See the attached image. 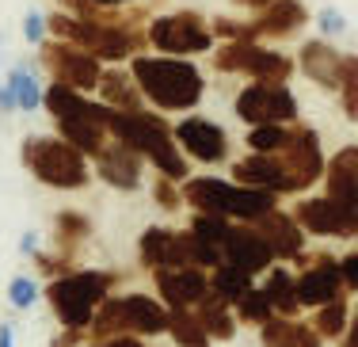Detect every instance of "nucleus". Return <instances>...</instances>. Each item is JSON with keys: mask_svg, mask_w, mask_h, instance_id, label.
<instances>
[{"mask_svg": "<svg viewBox=\"0 0 358 347\" xmlns=\"http://www.w3.org/2000/svg\"><path fill=\"white\" fill-rule=\"evenodd\" d=\"M130 73L138 80L145 104L160 115H179V111H194L206 96V77L194 65V57H168L157 54V50H145V54H134Z\"/></svg>", "mask_w": 358, "mask_h": 347, "instance_id": "obj_1", "label": "nucleus"}, {"mask_svg": "<svg viewBox=\"0 0 358 347\" xmlns=\"http://www.w3.org/2000/svg\"><path fill=\"white\" fill-rule=\"evenodd\" d=\"M107 134L115 141H126L130 149H138V153L157 168V176H168V180H176V183L191 180V160H187V153L176 146L168 115L149 111V107H145V111H110L107 115Z\"/></svg>", "mask_w": 358, "mask_h": 347, "instance_id": "obj_2", "label": "nucleus"}, {"mask_svg": "<svg viewBox=\"0 0 358 347\" xmlns=\"http://www.w3.org/2000/svg\"><path fill=\"white\" fill-rule=\"evenodd\" d=\"M118 286V271H96V267H73L69 275H57L46 283V302L54 309L57 325L73 332H88L96 309L110 298Z\"/></svg>", "mask_w": 358, "mask_h": 347, "instance_id": "obj_3", "label": "nucleus"}, {"mask_svg": "<svg viewBox=\"0 0 358 347\" xmlns=\"http://www.w3.org/2000/svg\"><path fill=\"white\" fill-rule=\"evenodd\" d=\"M183 202L202 214H221L229 222H248L255 225L263 214L278 206L275 191H255L236 180H221V176H191L183 180Z\"/></svg>", "mask_w": 358, "mask_h": 347, "instance_id": "obj_4", "label": "nucleus"}, {"mask_svg": "<svg viewBox=\"0 0 358 347\" xmlns=\"http://www.w3.org/2000/svg\"><path fill=\"white\" fill-rule=\"evenodd\" d=\"M20 160L38 183H46L54 191H80L92 180L88 157L76 146H69L65 138H57V134L54 138L50 134H31L20 146Z\"/></svg>", "mask_w": 358, "mask_h": 347, "instance_id": "obj_5", "label": "nucleus"}, {"mask_svg": "<svg viewBox=\"0 0 358 347\" xmlns=\"http://www.w3.org/2000/svg\"><path fill=\"white\" fill-rule=\"evenodd\" d=\"M110 336H168V306L149 294H110L88 325V340Z\"/></svg>", "mask_w": 358, "mask_h": 347, "instance_id": "obj_6", "label": "nucleus"}, {"mask_svg": "<svg viewBox=\"0 0 358 347\" xmlns=\"http://www.w3.org/2000/svg\"><path fill=\"white\" fill-rule=\"evenodd\" d=\"M210 69L221 73V77L289 84L297 73V62L286 50H275L271 42H217L210 50Z\"/></svg>", "mask_w": 358, "mask_h": 347, "instance_id": "obj_7", "label": "nucleus"}, {"mask_svg": "<svg viewBox=\"0 0 358 347\" xmlns=\"http://www.w3.org/2000/svg\"><path fill=\"white\" fill-rule=\"evenodd\" d=\"M217 46L214 27L202 12L179 8V12L149 15V50L168 57H202Z\"/></svg>", "mask_w": 358, "mask_h": 347, "instance_id": "obj_8", "label": "nucleus"}, {"mask_svg": "<svg viewBox=\"0 0 358 347\" xmlns=\"http://www.w3.org/2000/svg\"><path fill=\"white\" fill-rule=\"evenodd\" d=\"M38 65L46 69L50 80L69 84V88L88 92V96H96L99 77H103V62L92 57L88 50H80L76 42H65V38H46L38 46Z\"/></svg>", "mask_w": 358, "mask_h": 347, "instance_id": "obj_9", "label": "nucleus"}, {"mask_svg": "<svg viewBox=\"0 0 358 347\" xmlns=\"http://www.w3.org/2000/svg\"><path fill=\"white\" fill-rule=\"evenodd\" d=\"M233 111L241 122L263 126V122H286L294 126L301 118V104H297L289 84H267V80H248L233 99Z\"/></svg>", "mask_w": 358, "mask_h": 347, "instance_id": "obj_10", "label": "nucleus"}, {"mask_svg": "<svg viewBox=\"0 0 358 347\" xmlns=\"http://www.w3.org/2000/svg\"><path fill=\"white\" fill-rule=\"evenodd\" d=\"M289 214L297 218L309 236H324V241H347V236H358V214L347 210L343 202L328 199V194H305V199L294 202Z\"/></svg>", "mask_w": 358, "mask_h": 347, "instance_id": "obj_11", "label": "nucleus"}, {"mask_svg": "<svg viewBox=\"0 0 358 347\" xmlns=\"http://www.w3.org/2000/svg\"><path fill=\"white\" fill-rule=\"evenodd\" d=\"M294 264L301 267L297 271V302H301V309H320L347 294L343 271H339L336 256H328V252H317V256L301 252Z\"/></svg>", "mask_w": 358, "mask_h": 347, "instance_id": "obj_12", "label": "nucleus"}, {"mask_svg": "<svg viewBox=\"0 0 358 347\" xmlns=\"http://www.w3.org/2000/svg\"><path fill=\"white\" fill-rule=\"evenodd\" d=\"M172 134H176V146L187 153V160H199V164H210V168L225 164L229 149H233L225 126L214 122V118H206V115H183V118H176Z\"/></svg>", "mask_w": 358, "mask_h": 347, "instance_id": "obj_13", "label": "nucleus"}, {"mask_svg": "<svg viewBox=\"0 0 358 347\" xmlns=\"http://www.w3.org/2000/svg\"><path fill=\"white\" fill-rule=\"evenodd\" d=\"M282 164L289 172V180H294V194L317 187L324 180V164H328V157H324V146H320V134L313 130V126L305 122H294V134H289L286 149L282 153Z\"/></svg>", "mask_w": 358, "mask_h": 347, "instance_id": "obj_14", "label": "nucleus"}, {"mask_svg": "<svg viewBox=\"0 0 358 347\" xmlns=\"http://www.w3.org/2000/svg\"><path fill=\"white\" fill-rule=\"evenodd\" d=\"M191 229H168V225H149L138 241V260L145 271H164V267H194L191 256Z\"/></svg>", "mask_w": 358, "mask_h": 347, "instance_id": "obj_15", "label": "nucleus"}, {"mask_svg": "<svg viewBox=\"0 0 358 347\" xmlns=\"http://www.w3.org/2000/svg\"><path fill=\"white\" fill-rule=\"evenodd\" d=\"M96 176L107 183V187H115V191H141V183H145V160L138 149H130L126 141H115L110 138L107 146H103V153H99L96 160Z\"/></svg>", "mask_w": 358, "mask_h": 347, "instance_id": "obj_16", "label": "nucleus"}, {"mask_svg": "<svg viewBox=\"0 0 358 347\" xmlns=\"http://www.w3.org/2000/svg\"><path fill=\"white\" fill-rule=\"evenodd\" d=\"M221 256H225V264L248 271V275H263V271H271L278 264L275 252H271V244L263 241V233L248 222H233L225 244H221Z\"/></svg>", "mask_w": 358, "mask_h": 347, "instance_id": "obj_17", "label": "nucleus"}, {"mask_svg": "<svg viewBox=\"0 0 358 347\" xmlns=\"http://www.w3.org/2000/svg\"><path fill=\"white\" fill-rule=\"evenodd\" d=\"M157 294L168 309H194L210 294V271L202 267H164L152 271Z\"/></svg>", "mask_w": 358, "mask_h": 347, "instance_id": "obj_18", "label": "nucleus"}, {"mask_svg": "<svg viewBox=\"0 0 358 347\" xmlns=\"http://www.w3.org/2000/svg\"><path fill=\"white\" fill-rule=\"evenodd\" d=\"M233 180L244 183V187H255V191H275L278 199L294 194V180H289L278 153H248V157L233 160Z\"/></svg>", "mask_w": 358, "mask_h": 347, "instance_id": "obj_19", "label": "nucleus"}, {"mask_svg": "<svg viewBox=\"0 0 358 347\" xmlns=\"http://www.w3.org/2000/svg\"><path fill=\"white\" fill-rule=\"evenodd\" d=\"M294 62H297V69H301L305 80H313L317 88H324V92L336 96L339 73H343V50H336V42H331V38L301 42V50H297Z\"/></svg>", "mask_w": 358, "mask_h": 347, "instance_id": "obj_20", "label": "nucleus"}, {"mask_svg": "<svg viewBox=\"0 0 358 347\" xmlns=\"http://www.w3.org/2000/svg\"><path fill=\"white\" fill-rule=\"evenodd\" d=\"M305 23H309L305 0H275L263 12H255L252 27H255V38L259 42H286V38L301 35Z\"/></svg>", "mask_w": 358, "mask_h": 347, "instance_id": "obj_21", "label": "nucleus"}, {"mask_svg": "<svg viewBox=\"0 0 358 347\" xmlns=\"http://www.w3.org/2000/svg\"><path fill=\"white\" fill-rule=\"evenodd\" d=\"M324 194L358 214V146H343L324 164Z\"/></svg>", "mask_w": 358, "mask_h": 347, "instance_id": "obj_22", "label": "nucleus"}, {"mask_svg": "<svg viewBox=\"0 0 358 347\" xmlns=\"http://www.w3.org/2000/svg\"><path fill=\"white\" fill-rule=\"evenodd\" d=\"M255 229H259L263 241L271 244L275 260H286V264H294V260L305 252V241H309V233L297 225V218L286 214L282 206H275L271 214H263L259 222H255Z\"/></svg>", "mask_w": 358, "mask_h": 347, "instance_id": "obj_23", "label": "nucleus"}, {"mask_svg": "<svg viewBox=\"0 0 358 347\" xmlns=\"http://www.w3.org/2000/svg\"><path fill=\"white\" fill-rule=\"evenodd\" d=\"M96 99L110 111H145V96L134 80L130 65H103V77H99V88H96Z\"/></svg>", "mask_w": 358, "mask_h": 347, "instance_id": "obj_24", "label": "nucleus"}, {"mask_svg": "<svg viewBox=\"0 0 358 347\" xmlns=\"http://www.w3.org/2000/svg\"><path fill=\"white\" fill-rule=\"evenodd\" d=\"M54 130L57 138H65L69 146H76L88 160H96L103 153V146L110 141L107 134V122H99V118H88V115H76V118H54Z\"/></svg>", "mask_w": 358, "mask_h": 347, "instance_id": "obj_25", "label": "nucleus"}, {"mask_svg": "<svg viewBox=\"0 0 358 347\" xmlns=\"http://www.w3.org/2000/svg\"><path fill=\"white\" fill-rule=\"evenodd\" d=\"M259 340L263 347H324V336L313 325L297 317H282V313H275L267 325H259Z\"/></svg>", "mask_w": 358, "mask_h": 347, "instance_id": "obj_26", "label": "nucleus"}, {"mask_svg": "<svg viewBox=\"0 0 358 347\" xmlns=\"http://www.w3.org/2000/svg\"><path fill=\"white\" fill-rule=\"evenodd\" d=\"M263 294L271 298V306L275 313H282V317H297L301 313V302H297V275L282 264H275L271 271H263Z\"/></svg>", "mask_w": 358, "mask_h": 347, "instance_id": "obj_27", "label": "nucleus"}, {"mask_svg": "<svg viewBox=\"0 0 358 347\" xmlns=\"http://www.w3.org/2000/svg\"><path fill=\"white\" fill-rule=\"evenodd\" d=\"M194 313H199L202 328L210 332V340H233L236 336V325H241V320H236V309L229 306L225 298H217L214 290L194 306Z\"/></svg>", "mask_w": 358, "mask_h": 347, "instance_id": "obj_28", "label": "nucleus"}, {"mask_svg": "<svg viewBox=\"0 0 358 347\" xmlns=\"http://www.w3.org/2000/svg\"><path fill=\"white\" fill-rule=\"evenodd\" d=\"M4 84L12 88V96H15V111H38L42 107V84L35 77V65H27V62H15L12 69H8V77Z\"/></svg>", "mask_w": 358, "mask_h": 347, "instance_id": "obj_29", "label": "nucleus"}, {"mask_svg": "<svg viewBox=\"0 0 358 347\" xmlns=\"http://www.w3.org/2000/svg\"><path fill=\"white\" fill-rule=\"evenodd\" d=\"M88 236H92V222L80 214V210H62V214L54 218V244H57L62 256L73 260Z\"/></svg>", "mask_w": 358, "mask_h": 347, "instance_id": "obj_30", "label": "nucleus"}, {"mask_svg": "<svg viewBox=\"0 0 358 347\" xmlns=\"http://www.w3.org/2000/svg\"><path fill=\"white\" fill-rule=\"evenodd\" d=\"M168 336L176 340V347H210L214 344L194 309H168Z\"/></svg>", "mask_w": 358, "mask_h": 347, "instance_id": "obj_31", "label": "nucleus"}, {"mask_svg": "<svg viewBox=\"0 0 358 347\" xmlns=\"http://www.w3.org/2000/svg\"><path fill=\"white\" fill-rule=\"evenodd\" d=\"M252 286H255V275H248V271H241L233 264H217L210 271V290H214L217 298H225L229 306H236Z\"/></svg>", "mask_w": 358, "mask_h": 347, "instance_id": "obj_32", "label": "nucleus"}, {"mask_svg": "<svg viewBox=\"0 0 358 347\" xmlns=\"http://www.w3.org/2000/svg\"><path fill=\"white\" fill-rule=\"evenodd\" d=\"M289 134H294V126L286 122H263V126H248V134H244V146H248V153H282Z\"/></svg>", "mask_w": 358, "mask_h": 347, "instance_id": "obj_33", "label": "nucleus"}, {"mask_svg": "<svg viewBox=\"0 0 358 347\" xmlns=\"http://www.w3.org/2000/svg\"><path fill=\"white\" fill-rule=\"evenodd\" d=\"M347 325H351V306H347V294L336 302H328V306L317 309V317H313V328L324 336V340H343Z\"/></svg>", "mask_w": 358, "mask_h": 347, "instance_id": "obj_34", "label": "nucleus"}, {"mask_svg": "<svg viewBox=\"0 0 358 347\" xmlns=\"http://www.w3.org/2000/svg\"><path fill=\"white\" fill-rule=\"evenodd\" d=\"M336 99L343 107L347 122H358V54H343V73H339Z\"/></svg>", "mask_w": 358, "mask_h": 347, "instance_id": "obj_35", "label": "nucleus"}, {"mask_svg": "<svg viewBox=\"0 0 358 347\" xmlns=\"http://www.w3.org/2000/svg\"><path fill=\"white\" fill-rule=\"evenodd\" d=\"M233 309H236V320H241V325H255V328L267 325V320L275 317V306H271V298L263 294V286H252Z\"/></svg>", "mask_w": 358, "mask_h": 347, "instance_id": "obj_36", "label": "nucleus"}, {"mask_svg": "<svg viewBox=\"0 0 358 347\" xmlns=\"http://www.w3.org/2000/svg\"><path fill=\"white\" fill-rule=\"evenodd\" d=\"M229 229H233V222L229 218H221V214H202V210H194L191 214V233L199 236V241H210V244H225V236Z\"/></svg>", "mask_w": 358, "mask_h": 347, "instance_id": "obj_37", "label": "nucleus"}, {"mask_svg": "<svg viewBox=\"0 0 358 347\" xmlns=\"http://www.w3.org/2000/svg\"><path fill=\"white\" fill-rule=\"evenodd\" d=\"M210 27H214V38H217V42H259V38H255V27H252V20H233V15H214V20H210Z\"/></svg>", "mask_w": 358, "mask_h": 347, "instance_id": "obj_38", "label": "nucleus"}, {"mask_svg": "<svg viewBox=\"0 0 358 347\" xmlns=\"http://www.w3.org/2000/svg\"><path fill=\"white\" fill-rule=\"evenodd\" d=\"M8 302H12V309H31L38 302V283L31 275H15L8 283Z\"/></svg>", "mask_w": 358, "mask_h": 347, "instance_id": "obj_39", "label": "nucleus"}, {"mask_svg": "<svg viewBox=\"0 0 358 347\" xmlns=\"http://www.w3.org/2000/svg\"><path fill=\"white\" fill-rule=\"evenodd\" d=\"M152 194H157L160 210H179V206H187V202H183V183L168 180V176H157V180H152Z\"/></svg>", "mask_w": 358, "mask_h": 347, "instance_id": "obj_40", "label": "nucleus"}, {"mask_svg": "<svg viewBox=\"0 0 358 347\" xmlns=\"http://www.w3.org/2000/svg\"><path fill=\"white\" fill-rule=\"evenodd\" d=\"M317 27H320V38H339V35H347V15L339 8H320Z\"/></svg>", "mask_w": 358, "mask_h": 347, "instance_id": "obj_41", "label": "nucleus"}, {"mask_svg": "<svg viewBox=\"0 0 358 347\" xmlns=\"http://www.w3.org/2000/svg\"><path fill=\"white\" fill-rule=\"evenodd\" d=\"M23 38H27L31 46H42V42H46V15L27 12V20H23Z\"/></svg>", "mask_w": 358, "mask_h": 347, "instance_id": "obj_42", "label": "nucleus"}, {"mask_svg": "<svg viewBox=\"0 0 358 347\" xmlns=\"http://www.w3.org/2000/svg\"><path fill=\"white\" fill-rule=\"evenodd\" d=\"M339 271H343L347 294H358V248H351L347 256H339Z\"/></svg>", "mask_w": 358, "mask_h": 347, "instance_id": "obj_43", "label": "nucleus"}, {"mask_svg": "<svg viewBox=\"0 0 358 347\" xmlns=\"http://www.w3.org/2000/svg\"><path fill=\"white\" fill-rule=\"evenodd\" d=\"M80 347H145L141 336H110V340H88Z\"/></svg>", "mask_w": 358, "mask_h": 347, "instance_id": "obj_44", "label": "nucleus"}, {"mask_svg": "<svg viewBox=\"0 0 358 347\" xmlns=\"http://www.w3.org/2000/svg\"><path fill=\"white\" fill-rule=\"evenodd\" d=\"M339 347H358V309H351V325H347L343 340H339Z\"/></svg>", "mask_w": 358, "mask_h": 347, "instance_id": "obj_45", "label": "nucleus"}, {"mask_svg": "<svg viewBox=\"0 0 358 347\" xmlns=\"http://www.w3.org/2000/svg\"><path fill=\"white\" fill-rule=\"evenodd\" d=\"M20 252H23V256H35V252H38V233H23L20 236Z\"/></svg>", "mask_w": 358, "mask_h": 347, "instance_id": "obj_46", "label": "nucleus"}, {"mask_svg": "<svg viewBox=\"0 0 358 347\" xmlns=\"http://www.w3.org/2000/svg\"><path fill=\"white\" fill-rule=\"evenodd\" d=\"M236 8H244V12H263L267 4H275V0H233Z\"/></svg>", "mask_w": 358, "mask_h": 347, "instance_id": "obj_47", "label": "nucleus"}, {"mask_svg": "<svg viewBox=\"0 0 358 347\" xmlns=\"http://www.w3.org/2000/svg\"><path fill=\"white\" fill-rule=\"evenodd\" d=\"M0 347H15V328L8 325V320L0 325Z\"/></svg>", "mask_w": 358, "mask_h": 347, "instance_id": "obj_48", "label": "nucleus"}, {"mask_svg": "<svg viewBox=\"0 0 358 347\" xmlns=\"http://www.w3.org/2000/svg\"><path fill=\"white\" fill-rule=\"evenodd\" d=\"M96 8H107V12H118V8H130L134 0H92Z\"/></svg>", "mask_w": 358, "mask_h": 347, "instance_id": "obj_49", "label": "nucleus"}]
</instances>
